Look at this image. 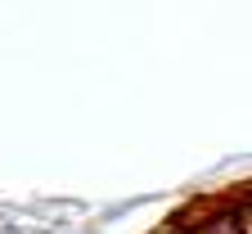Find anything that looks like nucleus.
I'll list each match as a JSON object with an SVG mask.
<instances>
[{
	"instance_id": "1",
	"label": "nucleus",
	"mask_w": 252,
	"mask_h": 234,
	"mask_svg": "<svg viewBox=\"0 0 252 234\" xmlns=\"http://www.w3.org/2000/svg\"><path fill=\"white\" fill-rule=\"evenodd\" d=\"M239 198H243V203H248V207H252V189H248V194H239Z\"/></svg>"
}]
</instances>
